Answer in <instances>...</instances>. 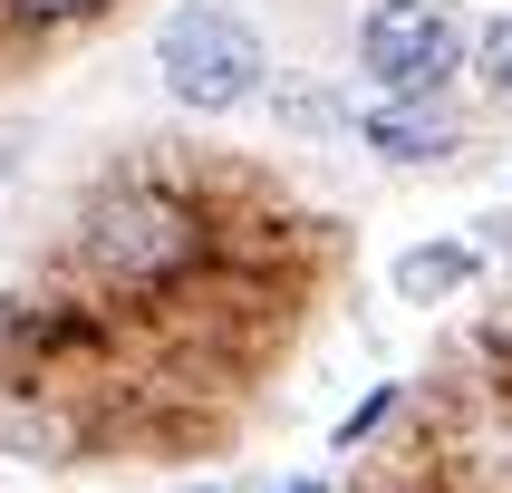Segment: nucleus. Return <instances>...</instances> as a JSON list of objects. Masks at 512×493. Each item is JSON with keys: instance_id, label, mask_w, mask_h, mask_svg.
I'll return each mask as SVG.
<instances>
[{"instance_id": "obj_1", "label": "nucleus", "mask_w": 512, "mask_h": 493, "mask_svg": "<svg viewBox=\"0 0 512 493\" xmlns=\"http://www.w3.org/2000/svg\"><path fill=\"white\" fill-rule=\"evenodd\" d=\"M78 252L107 290H165L203 261V213L165 184H116V194H97Z\"/></svg>"}, {"instance_id": "obj_2", "label": "nucleus", "mask_w": 512, "mask_h": 493, "mask_svg": "<svg viewBox=\"0 0 512 493\" xmlns=\"http://www.w3.org/2000/svg\"><path fill=\"white\" fill-rule=\"evenodd\" d=\"M155 78H165L184 107H203V116L242 107V97L261 87V39H252V20H232V10H213V0L165 10V29H155Z\"/></svg>"}, {"instance_id": "obj_3", "label": "nucleus", "mask_w": 512, "mask_h": 493, "mask_svg": "<svg viewBox=\"0 0 512 493\" xmlns=\"http://www.w3.org/2000/svg\"><path fill=\"white\" fill-rule=\"evenodd\" d=\"M455 58H464V20L445 10V0H377L368 29H358V68L387 78L397 97L445 87V78H455Z\"/></svg>"}, {"instance_id": "obj_4", "label": "nucleus", "mask_w": 512, "mask_h": 493, "mask_svg": "<svg viewBox=\"0 0 512 493\" xmlns=\"http://www.w3.org/2000/svg\"><path fill=\"white\" fill-rule=\"evenodd\" d=\"M358 136H368L377 155L416 165V155H445V145H455V116H445V107H416V97H406V107H377L368 126H358Z\"/></svg>"}, {"instance_id": "obj_5", "label": "nucleus", "mask_w": 512, "mask_h": 493, "mask_svg": "<svg viewBox=\"0 0 512 493\" xmlns=\"http://www.w3.org/2000/svg\"><path fill=\"white\" fill-rule=\"evenodd\" d=\"M464 271H474L464 252H406V261H397V290H416V300H426V290H455Z\"/></svg>"}, {"instance_id": "obj_6", "label": "nucleus", "mask_w": 512, "mask_h": 493, "mask_svg": "<svg viewBox=\"0 0 512 493\" xmlns=\"http://www.w3.org/2000/svg\"><path fill=\"white\" fill-rule=\"evenodd\" d=\"M484 78H493V87H512V20H493V29H484Z\"/></svg>"}, {"instance_id": "obj_7", "label": "nucleus", "mask_w": 512, "mask_h": 493, "mask_svg": "<svg viewBox=\"0 0 512 493\" xmlns=\"http://www.w3.org/2000/svg\"><path fill=\"white\" fill-rule=\"evenodd\" d=\"M20 20H78V10H97V0H10Z\"/></svg>"}, {"instance_id": "obj_8", "label": "nucleus", "mask_w": 512, "mask_h": 493, "mask_svg": "<svg viewBox=\"0 0 512 493\" xmlns=\"http://www.w3.org/2000/svg\"><path fill=\"white\" fill-rule=\"evenodd\" d=\"M300 493H319V484H300Z\"/></svg>"}]
</instances>
